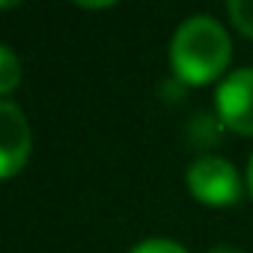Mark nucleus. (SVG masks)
Masks as SVG:
<instances>
[{
	"label": "nucleus",
	"instance_id": "obj_4",
	"mask_svg": "<svg viewBox=\"0 0 253 253\" xmlns=\"http://www.w3.org/2000/svg\"><path fill=\"white\" fill-rule=\"evenodd\" d=\"M27 158H30V125L15 104L0 101V179L21 173Z\"/></svg>",
	"mask_w": 253,
	"mask_h": 253
},
{
	"label": "nucleus",
	"instance_id": "obj_7",
	"mask_svg": "<svg viewBox=\"0 0 253 253\" xmlns=\"http://www.w3.org/2000/svg\"><path fill=\"white\" fill-rule=\"evenodd\" d=\"M131 253H188L182 244H176V241H170V238H146V241H140Z\"/></svg>",
	"mask_w": 253,
	"mask_h": 253
},
{
	"label": "nucleus",
	"instance_id": "obj_9",
	"mask_svg": "<svg viewBox=\"0 0 253 253\" xmlns=\"http://www.w3.org/2000/svg\"><path fill=\"white\" fill-rule=\"evenodd\" d=\"M209 253H241V250H235V247H211Z\"/></svg>",
	"mask_w": 253,
	"mask_h": 253
},
{
	"label": "nucleus",
	"instance_id": "obj_1",
	"mask_svg": "<svg viewBox=\"0 0 253 253\" xmlns=\"http://www.w3.org/2000/svg\"><path fill=\"white\" fill-rule=\"evenodd\" d=\"M229 57H232L229 36L209 15H194L185 24H179V30L173 33L170 63L185 84L203 86L217 81L226 72Z\"/></svg>",
	"mask_w": 253,
	"mask_h": 253
},
{
	"label": "nucleus",
	"instance_id": "obj_2",
	"mask_svg": "<svg viewBox=\"0 0 253 253\" xmlns=\"http://www.w3.org/2000/svg\"><path fill=\"white\" fill-rule=\"evenodd\" d=\"M188 188L206 206H232L241 200V179L238 170L217 155L197 158L188 167Z\"/></svg>",
	"mask_w": 253,
	"mask_h": 253
},
{
	"label": "nucleus",
	"instance_id": "obj_6",
	"mask_svg": "<svg viewBox=\"0 0 253 253\" xmlns=\"http://www.w3.org/2000/svg\"><path fill=\"white\" fill-rule=\"evenodd\" d=\"M229 18L244 36L253 39V0H232L229 3Z\"/></svg>",
	"mask_w": 253,
	"mask_h": 253
},
{
	"label": "nucleus",
	"instance_id": "obj_3",
	"mask_svg": "<svg viewBox=\"0 0 253 253\" xmlns=\"http://www.w3.org/2000/svg\"><path fill=\"white\" fill-rule=\"evenodd\" d=\"M214 101L226 128L253 137V69H238L226 75L217 86Z\"/></svg>",
	"mask_w": 253,
	"mask_h": 253
},
{
	"label": "nucleus",
	"instance_id": "obj_5",
	"mask_svg": "<svg viewBox=\"0 0 253 253\" xmlns=\"http://www.w3.org/2000/svg\"><path fill=\"white\" fill-rule=\"evenodd\" d=\"M21 81V63L18 57L6 48V45H0V95H6L18 86Z\"/></svg>",
	"mask_w": 253,
	"mask_h": 253
},
{
	"label": "nucleus",
	"instance_id": "obj_8",
	"mask_svg": "<svg viewBox=\"0 0 253 253\" xmlns=\"http://www.w3.org/2000/svg\"><path fill=\"white\" fill-rule=\"evenodd\" d=\"M247 188H250V194H253V158H250V164H247Z\"/></svg>",
	"mask_w": 253,
	"mask_h": 253
}]
</instances>
